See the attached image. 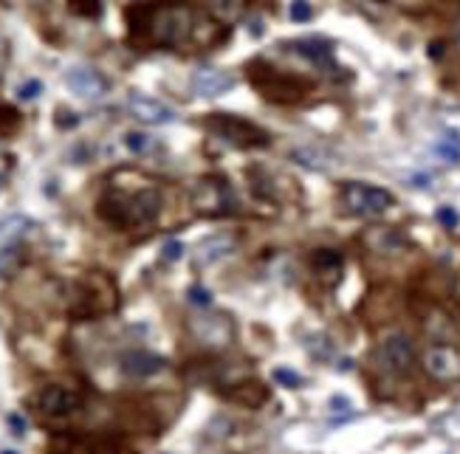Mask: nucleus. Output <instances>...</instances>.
<instances>
[{
    "label": "nucleus",
    "instance_id": "nucleus-1",
    "mask_svg": "<svg viewBox=\"0 0 460 454\" xmlns=\"http://www.w3.org/2000/svg\"><path fill=\"white\" fill-rule=\"evenodd\" d=\"M161 212V195L156 190L108 192L99 201V215L113 226H147Z\"/></svg>",
    "mask_w": 460,
    "mask_h": 454
},
{
    "label": "nucleus",
    "instance_id": "nucleus-2",
    "mask_svg": "<svg viewBox=\"0 0 460 454\" xmlns=\"http://www.w3.org/2000/svg\"><path fill=\"white\" fill-rule=\"evenodd\" d=\"M195 11L187 6H161L150 17V40L161 48H181L192 40Z\"/></svg>",
    "mask_w": 460,
    "mask_h": 454
},
{
    "label": "nucleus",
    "instance_id": "nucleus-3",
    "mask_svg": "<svg viewBox=\"0 0 460 454\" xmlns=\"http://www.w3.org/2000/svg\"><path fill=\"white\" fill-rule=\"evenodd\" d=\"M393 201L396 198L387 190L370 184H345L342 190V204L356 218H379L393 206Z\"/></svg>",
    "mask_w": 460,
    "mask_h": 454
},
{
    "label": "nucleus",
    "instance_id": "nucleus-4",
    "mask_svg": "<svg viewBox=\"0 0 460 454\" xmlns=\"http://www.w3.org/2000/svg\"><path fill=\"white\" fill-rule=\"evenodd\" d=\"M373 361H376V367H379L381 373L404 376V373H410V367H413V361H415V344H413L410 336L393 333V336H387V339L376 347Z\"/></svg>",
    "mask_w": 460,
    "mask_h": 454
},
{
    "label": "nucleus",
    "instance_id": "nucleus-5",
    "mask_svg": "<svg viewBox=\"0 0 460 454\" xmlns=\"http://www.w3.org/2000/svg\"><path fill=\"white\" fill-rule=\"evenodd\" d=\"M192 204L201 215H229L234 198L224 178H204L192 192Z\"/></svg>",
    "mask_w": 460,
    "mask_h": 454
},
{
    "label": "nucleus",
    "instance_id": "nucleus-6",
    "mask_svg": "<svg viewBox=\"0 0 460 454\" xmlns=\"http://www.w3.org/2000/svg\"><path fill=\"white\" fill-rule=\"evenodd\" d=\"M65 85H68V91L74 96H79L85 102H96V99H102L108 93V79L99 71L88 68V65L68 68L65 71Z\"/></svg>",
    "mask_w": 460,
    "mask_h": 454
},
{
    "label": "nucleus",
    "instance_id": "nucleus-7",
    "mask_svg": "<svg viewBox=\"0 0 460 454\" xmlns=\"http://www.w3.org/2000/svg\"><path fill=\"white\" fill-rule=\"evenodd\" d=\"M212 127L218 130V136H224L226 141L237 144V147H260L268 141L263 130H257L254 124H248L243 119H234L229 113H218L212 119Z\"/></svg>",
    "mask_w": 460,
    "mask_h": 454
},
{
    "label": "nucleus",
    "instance_id": "nucleus-8",
    "mask_svg": "<svg viewBox=\"0 0 460 454\" xmlns=\"http://www.w3.org/2000/svg\"><path fill=\"white\" fill-rule=\"evenodd\" d=\"M127 110L144 124H170L176 119L173 107H167L161 99H153L147 93H130L127 96Z\"/></svg>",
    "mask_w": 460,
    "mask_h": 454
},
{
    "label": "nucleus",
    "instance_id": "nucleus-9",
    "mask_svg": "<svg viewBox=\"0 0 460 454\" xmlns=\"http://www.w3.org/2000/svg\"><path fill=\"white\" fill-rule=\"evenodd\" d=\"M192 333L209 347H226L234 339V325L226 316H198L192 322Z\"/></svg>",
    "mask_w": 460,
    "mask_h": 454
},
{
    "label": "nucleus",
    "instance_id": "nucleus-10",
    "mask_svg": "<svg viewBox=\"0 0 460 454\" xmlns=\"http://www.w3.org/2000/svg\"><path fill=\"white\" fill-rule=\"evenodd\" d=\"M424 367L435 381H458L460 378V356L452 347H432L424 356Z\"/></svg>",
    "mask_w": 460,
    "mask_h": 454
},
{
    "label": "nucleus",
    "instance_id": "nucleus-11",
    "mask_svg": "<svg viewBox=\"0 0 460 454\" xmlns=\"http://www.w3.org/2000/svg\"><path fill=\"white\" fill-rule=\"evenodd\" d=\"M234 88V76L229 71H221V68H201L192 74V91L204 99H212V96H224L226 91Z\"/></svg>",
    "mask_w": 460,
    "mask_h": 454
},
{
    "label": "nucleus",
    "instance_id": "nucleus-12",
    "mask_svg": "<svg viewBox=\"0 0 460 454\" xmlns=\"http://www.w3.org/2000/svg\"><path fill=\"white\" fill-rule=\"evenodd\" d=\"M37 404H40L42 415H48V418H65V415H71V412L79 407V398H76L71 390L51 384V387H45V390L40 392Z\"/></svg>",
    "mask_w": 460,
    "mask_h": 454
},
{
    "label": "nucleus",
    "instance_id": "nucleus-13",
    "mask_svg": "<svg viewBox=\"0 0 460 454\" xmlns=\"http://www.w3.org/2000/svg\"><path fill=\"white\" fill-rule=\"evenodd\" d=\"M167 367V359L156 356V353H144V350H133V353H125L122 356V370L127 376H136V378H147V376H156Z\"/></svg>",
    "mask_w": 460,
    "mask_h": 454
},
{
    "label": "nucleus",
    "instance_id": "nucleus-14",
    "mask_svg": "<svg viewBox=\"0 0 460 454\" xmlns=\"http://www.w3.org/2000/svg\"><path fill=\"white\" fill-rule=\"evenodd\" d=\"M288 48H291L294 54H299V57L311 59L314 65L325 68V71H330V68H333V45H330L328 40L308 37V40H297V42H291Z\"/></svg>",
    "mask_w": 460,
    "mask_h": 454
},
{
    "label": "nucleus",
    "instance_id": "nucleus-15",
    "mask_svg": "<svg viewBox=\"0 0 460 454\" xmlns=\"http://www.w3.org/2000/svg\"><path fill=\"white\" fill-rule=\"evenodd\" d=\"M231 251H234V237H229V234H212V237H207L195 248V262L198 265H212V262L229 257Z\"/></svg>",
    "mask_w": 460,
    "mask_h": 454
},
{
    "label": "nucleus",
    "instance_id": "nucleus-16",
    "mask_svg": "<svg viewBox=\"0 0 460 454\" xmlns=\"http://www.w3.org/2000/svg\"><path fill=\"white\" fill-rule=\"evenodd\" d=\"M31 226H34L31 218H25V215H20V212L3 215V218H0V251L14 248V243H17Z\"/></svg>",
    "mask_w": 460,
    "mask_h": 454
},
{
    "label": "nucleus",
    "instance_id": "nucleus-17",
    "mask_svg": "<svg viewBox=\"0 0 460 454\" xmlns=\"http://www.w3.org/2000/svg\"><path fill=\"white\" fill-rule=\"evenodd\" d=\"M207 6H209L212 14H215L218 20H224V23L240 20V17H243V8H246L243 0H207Z\"/></svg>",
    "mask_w": 460,
    "mask_h": 454
},
{
    "label": "nucleus",
    "instance_id": "nucleus-18",
    "mask_svg": "<svg viewBox=\"0 0 460 454\" xmlns=\"http://www.w3.org/2000/svg\"><path fill=\"white\" fill-rule=\"evenodd\" d=\"M311 262H314V268H316L322 277H328L330 271L336 274V271L342 268V257H339L336 251H330V248H319V251L314 254V260H311Z\"/></svg>",
    "mask_w": 460,
    "mask_h": 454
},
{
    "label": "nucleus",
    "instance_id": "nucleus-19",
    "mask_svg": "<svg viewBox=\"0 0 460 454\" xmlns=\"http://www.w3.org/2000/svg\"><path fill=\"white\" fill-rule=\"evenodd\" d=\"M125 147H127L130 153H136V156H144V153L156 150V141H153V139H150L147 133L130 130V133H125Z\"/></svg>",
    "mask_w": 460,
    "mask_h": 454
},
{
    "label": "nucleus",
    "instance_id": "nucleus-20",
    "mask_svg": "<svg viewBox=\"0 0 460 454\" xmlns=\"http://www.w3.org/2000/svg\"><path fill=\"white\" fill-rule=\"evenodd\" d=\"M438 156H444L449 164H460V133H447V139L438 141Z\"/></svg>",
    "mask_w": 460,
    "mask_h": 454
},
{
    "label": "nucleus",
    "instance_id": "nucleus-21",
    "mask_svg": "<svg viewBox=\"0 0 460 454\" xmlns=\"http://www.w3.org/2000/svg\"><path fill=\"white\" fill-rule=\"evenodd\" d=\"M68 8L79 17H99L102 14V0H68Z\"/></svg>",
    "mask_w": 460,
    "mask_h": 454
},
{
    "label": "nucleus",
    "instance_id": "nucleus-22",
    "mask_svg": "<svg viewBox=\"0 0 460 454\" xmlns=\"http://www.w3.org/2000/svg\"><path fill=\"white\" fill-rule=\"evenodd\" d=\"M271 378H274L280 387H288V390H297V387L302 384L299 373H297V370H291V367H277V370L271 373Z\"/></svg>",
    "mask_w": 460,
    "mask_h": 454
},
{
    "label": "nucleus",
    "instance_id": "nucleus-23",
    "mask_svg": "<svg viewBox=\"0 0 460 454\" xmlns=\"http://www.w3.org/2000/svg\"><path fill=\"white\" fill-rule=\"evenodd\" d=\"M288 14H291V20H294V23H308V20L314 17V8H311V3H308V0H291Z\"/></svg>",
    "mask_w": 460,
    "mask_h": 454
},
{
    "label": "nucleus",
    "instance_id": "nucleus-24",
    "mask_svg": "<svg viewBox=\"0 0 460 454\" xmlns=\"http://www.w3.org/2000/svg\"><path fill=\"white\" fill-rule=\"evenodd\" d=\"M40 93H42V82H40V79H28V82H23V85H20V91H17V96H20L23 102L37 99Z\"/></svg>",
    "mask_w": 460,
    "mask_h": 454
},
{
    "label": "nucleus",
    "instance_id": "nucleus-25",
    "mask_svg": "<svg viewBox=\"0 0 460 454\" xmlns=\"http://www.w3.org/2000/svg\"><path fill=\"white\" fill-rule=\"evenodd\" d=\"M181 257H184V243H181V240H167V243H164V260L178 262Z\"/></svg>",
    "mask_w": 460,
    "mask_h": 454
},
{
    "label": "nucleus",
    "instance_id": "nucleus-26",
    "mask_svg": "<svg viewBox=\"0 0 460 454\" xmlns=\"http://www.w3.org/2000/svg\"><path fill=\"white\" fill-rule=\"evenodd\" d=\"M190 302H192V305H201V308H207V305H212V293H209L207 288L195 285V288H190Z\"/></svg>",
    "mask_w": 460,
    "mask_h": 454
},
{
    "label": "nucleus",
    "instance_id": "nucleus-27",
    "mask_svg": "<svg viewBox=\"0 0 460 454\" xmlns=\"http://www.w3.org/2000/svg\"><path fill=\"white\" fill-rule=\"evenodd\" d=\"M438 221H441L447 228H455L460 223V215L452 209V206H441V209H438Z\"/></svg>",
    "mask_w": 460,
    "mask_h": 454
},
{
    "label": "nucleus",
    "instance_id": "nucleus-28",
    "mask_svg": "<svg viewBox=\"0 0 460 454\" xmlns=\"http://www.w3.org/2000/svg\"><path fill=\"white\" fill-rule=\"evenodd\" d=\"M330 409H333V412H350L353 404H350L347 398H342V395H333V398H330Z\"/></svg>",
    "mask_w": 460,
    "mask_h": 454
},
{
    "label": "nucleus",
    "instance_id": "nucleus-29",
    "mask_svg": "<svg viewBox=\"0 0 460 454\" xmlns=\"http://www.w3.org/2000/svg\"><path fill=\"white\" fill-rule=\"evenodd\" d=\"M8 426L14 429V435H17V438H23V435H25V421H23L20 415H8Z\"/></svg>",
    "mask_w": 460,
    "mask_h": 454
},
{
    "label": "nucleus",
    "instance_id": "nucleus-30",
    "mask_svg": "<svg viewBox=\"0 0 460 454\" xmlns=\"http://www.w3.org/2000/svg\"><path fill=\"white\" fill-rule=\"evenodd\" d=\"M384 3H393V6H421V0H384Z\"/></svg>",
    "mask_w": 460,
    "mask_h": 454
},
{
    "label": "nucleus",
    "instance_id": "nucleus-31",
    "mask_svg": "<svg viewBox=\"0 0 460 454\" xmlns=\"http://www.w3.org/2000/svg\"><path fill=\"white\" fill-rule=\"evenodd\" d=\"M0 454H17V452H11V449H6V452H0Z\"/></svg>",
    "mask_w": 460,
    "mask_h": 454
},
{
    "label": "nucleus",
    "instance_id": "nucleus-32",
    "mask_svg": "<svg viewBox=\"0 0 460 454\" xmlns=\"http://www.w3.org/2000/svg\"><path fill=\"white\" fill-rule=\"evenodd\" d=\"M458 296H460V279H458Z\"/></svg>",
    "mask_w": 460,
    "mask_h": 454
}]
</instances>
